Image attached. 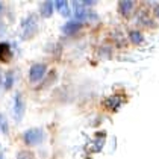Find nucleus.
<instances>
[{
	"label": "nucleus",
	"mask_w": 159,
	"mask_h": 159,
	"mask_svg": "<svg viewBox=\"0 0 159 159\" xmlns=\"http://www.w3.org/2000/svg\"><path fill=\"white\" fill-rule=\"evenodd\" d=\"M53 5H55V6L58 8V11H61V12L64 11V9H65V8H68V3H67V2H64V0H59V2H55Z\"/></svg>",
	"instance_id": "11"
},
{
	"label": "nucleus",
	"mask_w": 159,
	"mask_h": 159,
	"mask_svg": "<svg viewBox=\"0 0 159 159\" xmlns=\"http://www.w3.org/2000/svg\"><path fill=\"white\" fill-rule=\"evenodd\" d=\"M80 26H82V23H79V21H68V23H65V26H64V32L67 35H71V34L77 32L80 29Z\"/></svg>",
	"instance_id": "5"
},
{
	"label": "nucleus",
	"mask_w": 159,
	"mask_h": 159,
	"mask_svg": "<svg viewBox=\"0 0 159 159\" xmlns=\"http://www.w3.org/2000/svg\"><path fill=\"white\" fill-rule=\"evenodd\" d=\"M134 8V2H120L118 3V11L123 14V15H127V14L130 12V9Z\"/></svg>",
	"instance_id": "8"
},
{
	"label": "nucleus",
	"mask_w": 159,
	"mask_h": 159,
	"mask_svg": "<svg viewBox=\"0 0 159 159\" xmlns=\"http://www.w3.org/2000/svg\"><path fill=\"white\" fill-rule=\"evenodd\" d=\"M14 85V73L8 71L6 73V79H5V89H11Z\"/></svg>",
	"instance_id": "9"
},
{
	"label": "nucleus",
	"mask_w": 159,
	"mask_h": 159,
	"mask_svg": "<svg viewBox=\"0 0 159 159\" xmlns=\"http://www.w3.org/2000/svg\"><path fill=\"white\" fill-rule=\"evenodd\" d=\"M11 58H12V50L9 44L0 43V62H9Z\"/></svg>",
	"instance_id": "3"
},
{
	"label": "nucleus",
	"mask_w": 159,
	"mask_h": 159,
	"mask_svg": "<svg viewBox=\"0 0 159 159\" xmlns=\"http://www.w3.org/2000/svg\"><path fill=\"white\" fill-rule=\"evenodd\" d=\"M0 11H2V3H0Z\"/></svg>",
	"instance_id": "14"
},
{
	"label": "nucleus",
	"mask_w": 159,
	"mask_h": 159,
	"mask_svg": "<svg viewBox=\"0 0 159 159\" xmlns=\"http://www.w3.org/2000/svg\"><path fill=\"white\" fill-rule=\"evenodd\" d=\"M43 136H44V134H43L41 129H29L25 132L23 139L27 146H37L43 141Z\"/></svg>",
	"instance_id": "1"
},
{
	"label": "nucleus",
	"mask_w": 159,
	"mask_h": 159,
	"mask_svg": "<svg viewBox=\"0 0 159 159\" xmlns=\"http://www.w3.org/2000/svg\"><path fill=\"white\" fill-rule=\"evenodd\" d=\"M0 159H3V158H2V156H0Z\"/></svg>",
	"instance_id": "15"
},
{
	"label": "nucleus",
	"mask_w": 159,
	"mask_h": 159,
	"mask_svg": "<svg viewBox=\"0 0 159 159\" xmlns=\"http://www.w3.org/2000/svg\"><path fill=\"white\" fill-rule=\"evenodd\" d=\"M53 2H44L43 5H41V8H39V12H41V15L43 17H50L52 14H53Z\"/></svg>",
	"instance_id": "7"
},
{
	"label": "nucleus",
	"mask_w": 159,
	"mask_h": 159,
	"mask_svg": "<svg viewBox=\"0 0 159 159\" xmlns=\"http://www.w3.org/2000/svg\"><path fill=\"white\" fill-rule=\"evenodd\" d=\"M46 73V65L44 64H35L30 67L29 70V79L32 82H37V80H41V77Z\"/></svg>",
	"instance_id": "2"
},
{
	"label": "nucleus",
	"mask_w": 159,
	"mask_h": 159,
	"mask_svg": "<svg viewBox=\"0 0 159 159\" xmlns=\"http://www.w3.org/2000/svg\"><path fill=\"white\" fill-rule=\"evenodd\" d=\"M120 105H121V98H118L117 96H111L105 100V106L108 109H117Z\"/></svg>",
	"instance_id": "6"
},
{
	"label": "nucleus",
	"mask_w": 159,
	"mask_h": 159,
	"mask_svg": "<svg viewBox=\"0 0 159 159\" xmlns=\"http://www.w3.org/2000/svg\"><path fill=\"white\" fill-rule=\"evenodd\" d=\"M156 14H158V17H159V6L156 8Z\"/></svg>",
	"instance_id": "13"
},
{
	"label": "nucleus",
	"mask_w": 159,
	"mask_h": 159,
	"mask_svg": "<svg viewBox=\"0 0 159 159\" xmlns=\"http://www.w3.org/2000/svg\"><path fill=\"white\" fill-rule=\"evenodd\" d=\"M130 39H132V43L134 44H139L141 41H143V35H141V32H136V30H134V32H130Z\"/></svg>",
	"instance_id": "10"
},
{
	"label": "nucleus",
	"mask_w": 159,
	"mask_h": 159,
	"mask_svg": "<svg viewBox=\"0 0 159 159\" xmlns=\"http://www.w3.org/2000/svg\"><path fill=\"white\" fill-rule=\"evenodd\" d=\"M23 114H25V102H23L21 94H17V97H15V117L21 118Z\"/></svg>",
	"instance_id": "4"
},
{
	"label": "nucleus",
	"mask_w": 159,
	"mask_h": 159,
	"mask_svg": "<svg viewBox=\"0 0 159 159\" xmlns=\"http://www.w3.org/2000/svg\"><path fill=\"white\" fill-rule=\"evenodd\" d=\"M0 127H5V124H3V120H2V115H0Z\"/></svg>",
	"instance_id": "12"
}]
</instances>
